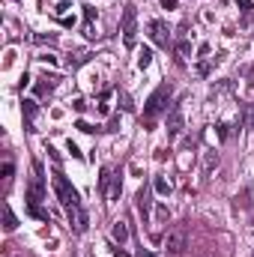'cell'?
Here are the masks:
<instances>
[{"mask_svg":"<svg viewBox=\"0 0 254 257\" xmlns=\"http://www.w3.org/2000/svg\"><path fill=\"white\" fill-rule=\"evenodd\" d=\"M45 197V177H42V165L36 162L33 165V180H30V189H27V206H39Z\"/></svg>","mask_w":254,"mask_h":257,"instance_id":"277c9868","label":"cell"},{"mask_svg":"<svg viewBox=\"0 0 254 257\" xmlns=\"http://www.w3.org/2000/svg\"><path fill=\"white\" fill-rule=\"evenodd\" d=\"M21 111H24V128H27V132H33V117H36V102H33V99H24V108H21Z\"/></svg>","mask_w":254,"mask_h":257,"instance_id":"30bf717a","label":"cell"},{"mask_svg":"<svg viewBox=\"0 0 254 257\" xmlns=\"http://www.w3.org/2000/svg\"><path fill=\"white\" fill-rule=\"evenodd\" d=\"M123 42H126V48H135L138 45V12H135L132 3H129L126 12H123Z\"/></svg>","mask_w":254,"mask_h":257,"instance_id":"5b68a950","label":"cell"},{"mask_svg":"<svg viewBox=\"0 0 254 257\" xmlns=\"http://www.w3.org/2000/svg\"><path fill=\"white\" fill-rule=\"evenodd\" d=\"M227 135H230V126H227V123H221V126H218V138H221V141H227Z\"/></svg>","mask_w":254,"mask_h":257,"instance_id":"44dd1931","label":"cell"},{"mask_svg":"<svg viewBox=\"0 0 254 257\" xmlns=\"http://www.w3.org/2000/svg\"><path fill=\"white\" fill-rule=\"evenodd\" d=\"M87 60H90V54L87 51H78L75 57H69V66H81V63H87Z\"/></svg>","mask_w":254,"mask_h":257,"instance_id":"e0dca14e","label":"cell"},{"mask_svg":"<svg viewBox=\"0 0 254 257\" xmlns=\"http://www.w3.org/2000/svg\"><path fill=\"white\" fill-rule=\"evenodd\" d=\"M138 212H141V218H144V224H150V209H153V189L150 186H144L141 192H138Z\"/></svg>","mask_w":254,"mask_h":257,"instance_id":"52a82bcc","label":"cell"},{"mask_svg":"<svg viewBox=\"0 0 254 257\" xmlns=\"http://www.w3.org/2000/svg\"><path fill=\"white\" fill-rule=\"evenodd\" d=\"M78 128H81V132H96V128L90 126V123H84V120H81V123H78Z\"/></svg>","mask_w":254,"mask_h":257,"instance_id":"603a6c76","label":"cell"},{"mask_svg":"<svg viewBox=\"0 0 254 257\" xmlns=\"http://www.w3.org/2000/svg\"><path fill=\"white\" fill-rule=\"evenodd\" d=\"M51 183H54V192H57V200L63 203L66 215H69V224L75 233H84L87 230V212H84V203H81V194L75 192V186L66 180L60 171L51 174Z\"/></svg>","mask_w":254,"mask_h":257,"instance_id":"6da1fadb","label":"cell"},{"mask_svg":"<svg viewBox=\"0 0 254 257\" xmlns=\"http://www.w3.org/2000/svg\"><path fill=\"white\" fill-rule=\"evenodd\" d=\"M3 227H6L9 233L18 227V218H15V212H12V206H9V203H3Z\"/></svg>","mask_w":254,"mask_h":257,"instance_id":"7c38bea8","label":"cell"},{"mask_svg":"<svg viewBox=\"0 0 254 257\" xmlns=\"http://www.w3.org/2000/svg\"><path fill=\"white\" fill-rule=\"evenodd\" d=\"M111 251H114V254H117V257H129L126 251H120V248H111Z\"/></svg>","mask_w":254,"mask_h":257,"instance_id":"d4e9b609","label":"cell"},{"mask_svg":"<svg viewBox=\"0 0 254 257\" xmlns=\"http://www.w3.org/2000/svg\"><path fill=\"white\" fill-rule=\"evenodd\" d=\"M150 60H153V51H150V48H141V54H138V66H141V69H147Z\"/></svg>","mask_w":254,"mask_h":257,"instance_id":"2e32d148","label":"cell"},{"mask_svg":"<svg viewBox=\"0 0 254 257\" xmlns=\"http://www.w3.org/2000/svg\"><path fill=\"white\" fill-rule=\"evenodd\" d=\"M168 99H171V84H162V87H156V93L147 99V105H144V123L147 126H153L165 111H168Z\"/></svg>","mask_w":254,"mask_h":257,"instance_id":"7a4b0ae2","label":"cell"},{"mask_svg":"<svg viewBox=\"0 0 254 257\" xmlns=\"http://www.w3.org/2000/svg\"><path fill=\"white\" fill-rule=\"evenodd\" d=\"M183 132V105H174L168 111V138H180Z\"/></svg>","mask_w":254,"mask_h":257,"instance_id":"ba28073f","label":"cell"},{"mask_svg":"<svg viewBox=\"0 0 254 257\" xmlns=\"http://www.w3.org/2000/svg\"><path fill=\"white\" fill-rule=\"evenodd\" d=\"M111 236H114V242H126V239H129L126 221H114V227H111Z\"/></svg>","mask_w":254,"mask_h":257,"instance_id":"4fadbf2b","label":"cell"},{"mask_svg":"<svg viewBox=\"0 0 254 257\" xmlns=\"http://www.w3.org/2000/svg\"><path fill=\"white\" fill-rule=\"evenodd\" d=\"M153 186H156V192H159V194H171V183H168L165 177H156V180H153Z\"/></svg>","mask_w":254,"mask_h":257,"instance_id":"5bb4252c","label":"cell"},{"mask_svg":"<svg viewBox=\"0 0 254 257\" xmlns=\"http://www.w3.org/2000/svg\"><path fill=\"white\" fill-rule=\"evenodd\" d=\"M245 126L254 128V105H245Z\"/></svg>","mask_w":254,"mask_h":257,"instance_id":"d6986e66","label":"cell"},{"mask_svg":"<svg viewBox=\"0 0 254 257\" xmlns=\"http://www.w3.org/2000/svg\"><path fill=\"white\" fill-rule=\"evenodd\" d=\"M236 6H239L242 12H251V9H254V3H251V0H236Z\"/></svg>","mask_w":254,"mask_h":257,"instance_id":"ffe728a7","label":"cell"},{"mask_svg":"<svg viewBox=\"0 0 254 257\" xmlns=\"http://www.w3.org/2000/svg\"><path fill=\"white\" fill-rule=\"evenodd\" d=\"M111 186H114V168H102V174H99V192H102L105 200L111 194Z\"/></svg>","mask_w":254,"mask_h":257,"instance_id":"9c48e42d","label":"cell"},{"mask_svg":"<svg viewBox=\"0 0 254 257\" xmlns=\"http://www.w3.org/2000/svg\"><path fill=\"white\" fill-rule=\"evenodd\" d=\"M12 171H15V168H12V159L6 156V162H3V183H9V180H12Z\"/></svg>","mask_w":254,"mask_h":257,"instance_id":"ac0fdd59","label":"cell"},{"mask_svg":"<svg viewBox=\"0 0 254 257\" xmlns=\"http://www.w3.org/2000/svg\"><path fill=\"white\" fill-rule=\"evenodd\" d=\"M54 87H57V75H51V78L45 75V78H39V84H36V93H39V96H48Z\"/></svg>","mask_w":254,"mask_h":257,"instance_id":"8fae6325","label":"cell"},{"mask_svg":"<svg viewBox=\"0 0 254 257\" xmlns=\"http://www.w3.org/2000/svg\"><path fill=\"white\" fill-rule=\"evenodd\" d=\"M138 257H156V254H153V251H147V248H141V251H138Z\"/></svg>","mask_w":254,"mask_h":257,"instance_id":"cb8c5ba5","label":"cell"},{"mask_svg":"<svg viewBox=\"0 0 254 257\" xmlns=\"http://www.w3.org/2000/svg\"><path fill=\"white\" fill-rule=\"evenodd\" d=\"M120 102H123V111H132V102H129V96H126V93L120 96Z\"/></svg>","mask_w":254,"mask_h":257,"instance_id":"7402d4cb","label":"cell"},{"mask_svg":"<svg viewBox=\"0 0 254 257\" xmlns=\"http://www.w3.org/2000/svg\"><path fill=\"white\" fill-rule=\"evenodd\" d=\"M147 30H150V39H153L159 48H168V45H171V30H168V24H165L162 18H153V21L147 24Z\"/></svg>","mask_w":254,"mask_h":257,"instance_id":"8992f818","label":"cell"},{"mask_svg":"<svg viewBox=\"0 0 254 257\" xmlns=\"http://www.w3.org/2000/svg\"><path fill=\"white\" fill-rule=\"evenodd\" d=\"M251 257H254V251H251Z\"/></svg>","mask_w":254,"mask_h":257,"instance_id":"484cf974","label":"cell"},{"mask_svg":"<svg viewBox=\"0 0 254 257\" xmlns=\"http://www.w3.org/2000/svg\"><path fill=\"white\" fill-rule=\"evenodd\" d=\"M189 54H191V45L186 42V39H180V42H177V57H180V60H186Z\"/></svg>","mask_w":254,"mask_h":257,"instance_id":"9a60e30c","label":"cell"},{"mask_svg":"<svg viewBox=\"0 0 254 257\" xmlns=\"http://www.w3.org/2000/svg\"><path fill=\"white\" fill-rule=\"evenodd\" d=\"M186 245H189V233H186V227H174V230H168V236H165V254L168 257H183L186 254Z\"/></svg>","mask_w":254,"mask_h":257,"instance_id":"3957f363","label":"cell"}]
</instances>
